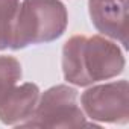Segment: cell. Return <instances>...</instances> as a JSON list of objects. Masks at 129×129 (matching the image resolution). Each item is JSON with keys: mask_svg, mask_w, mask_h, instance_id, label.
Masks as SVG:
<instances>
[{"mask_svg": "<svg viewBox=\"0 0 129 129\" xmlns=\"http://www.w3.org/2000/svg\"><path fill=\"white\" fill-rule=\"evenodd\" d=\"M127 81H115L88 88L81 96L82 109L94 121L126 124L129 121Z\"/></svg>", "mask_w": 129, "mask_h": 129, "instance_id": "277c9868", "label": "cell"}, {"mask_svg": "<svg viewBox=\"0 0 129 129\" xmlns=\"http://www.w3.org/2000/svg\"><path fill=\"white\" fill-rule=\"evenodd\" d=\"M124 69L121 49L100 35H75L62 49L64 79L78 87L106 81L120 75Z\"/></svg>", "mask_w": 129, "mask_h": 129, "instance_id": "6da1fadb", "label": "cell"}, {"mask_svg": "<svg viewBox=\"0 0 129 129\" xmlns=\"http://www.w3.org/2000/svg\"><path fill=\"white\" fill-rule=\"evenodd\" d=\"M40 88L32 82L14 87L0 102V121L8 126H20L29 120L37 108Z\"/></svg>", "mask_w": 129, "mask_h": 129, "instance_id": "8992f818", "label": "cell"}, {"mask_svg": "<svg viewBox=\"0 0 129 129\" xmlns=\"http://www.w3.org/2000/svg\"><path fill=\"white\" fill-rule=\"evenodd\" d=\"M18 6L20 0H0V50L11 46Z\"/></svg>", "mask_w": 129, "mask_h": 129, "instance_id": "52a82bcc", "label": "cell"}, {"mask_svg": "<svg viewBox=\"0 0 129 129\" xmlns=\"http://www.w3.org/2000/svg\"><path fill=\"white\" fill-rule=\"evenodd\" d=\"M94 27L127 47V0H88Z\"/></svg>", "mask_w": 129, "mask_h": 129, "instance_id": "5b68a950", "label": "cell"}, {"mask_svg": "<svg viewBox=\"0 0 129 129\" xmlns=\"http://www.w3.org/2000/svg\"><path fill=\"white\" fill-rule=\"evenodd\" d=\"M67 21V9L61 0H23L9 47L20 50L30 44L55 41L66 32Z\"/></svg>", "mask_w": 129, "mask_h": 129, "instance_id": "7a4b0ae2", "label": "cell"}, {"mask_svg": "<svg viewBox=\"0 0 129 129\" xmlns=\"http://www.w3.org/2000/svg\"><path fill=\"white\" fill-rule=\"evenodd\" d=\"M23 127H82L87 123L84 109L78 103V91L69 85L49 88L40 99L34 115L23 121Z\"/></svg>", "mask_w": 129, "mask_h": 129, "instance_id": "3957f363", "label": "cell"}, {"mask_svg": "<svg viewBox=\"0 0 129 129\" xmlns=\"http://www.w3.org/2000/svg\"><path fill=\"white\" fill-rule=\"evenodd\" d=\"M21 79V66L14 56H0V102Z\"/></svg>", "mask_w": 129, "mask_h": 129, "instance_id": "ba28073f", "label": "cell"}]
</instances>
